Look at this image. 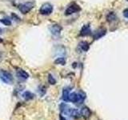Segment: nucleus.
I'll list each match as a JSON object with an SVG mask.
<instances>
[{"label":"nucleus","mask_w":128,"mask_h":120,"mask_svg":"<svg viewBox=\"0 0 128 120\" xmlns=\"http://www.w3.org/2000/svg\"><path fill=\"white\" fill-rule=\"evenodd\" d=\"M86 98V94L80 92V93H70L69 96V101L74 103H82Z\"/></svg>","instance_id":"1"},{"label":"nucleus","mask_w":128,"mask_h":120,"mask_svg":"<svg viewBox=\"0 0 128 120\" xmlns=\"http://www.w3.org/2000/svg\"><path fill=\"white\" fill-rule=\"evenodd\" d=\"M0 79L6 84H11L13 82V76L6 70H0Z\"/></svg>","instance_id":"2"},{"label":"nucleus","mask_w":128,"mask_h":120,"mask_svg":"<svg viewBox=\"0 0 128 120\" xmlns=\"http://www.w3.org/2000/svg\"><path fill=\"white\" fill-rule=\"evenodd\" d=\"M40 14L42 15H49L53 12V6L49 2H46L42 5L39 10Z\"/></svg>","instance_id":"3"},{"label":"nucleus","mask_w":128,"mask_h":120,"mask_svg":"<svg viewBox=\"0 0 128 120\" xmlns=\"http://www.w3.org/2000/svg\"><path fill=\"white\" fill-rule=\"evenodd\" d=\"M81 8L78 5H77L76 3H72L66 8V10H65V14L66 15H70L72 14H74L76 12H78Z\"/></svg>","instance_id":"4"},{"label":"nucleus","mask_w":128,"mask_h":120,"mask_svg":"<svg viewBox=\"0 0 128 120\" xmlns=\"http://www.w3.org/2000/svg\"><path fill=\"white\" fill-rule=\"evenodd\" d=\"M32 8H33V5L30 2L22 3L18 5V10L21 11V13L22 14H27Z\"/></svg>","instance_id":"5"},{"label":"nucleus","mask_w":128,"mask_h":120,"mask_svg":"<svg viewBox=\"0 0 128 120\" xmlns=\"http://www.w3.org/2000/svg\"><path fill=\"white\" fill-rule=\"evenodd\" d=\"M61 31H62V27L60 26L59 25H58V24H54V25H53L50 27L51 34L55 35V36L59 35L60 33H61Z\"/></svg>","instance_id":"6"},{"label":"nucleus","mask_w":128,"mask_h":120,"mask_svg":"<svg viewBox=\"0 0 128 120\" xmlns=\"http://www.w3.org/2000/svg\"><path fill=\"white\" fill-rule=\"evenodd\" d=\"M16 74H17L18 77L22 80H26L29 78V74H28V73L23 70H20V69L18 70L17 72H16Z\"/></svg>","instance_id":"7"},{"label":"nucleus","mask_w":128,"mask_h":120,"mask_svg":"<svg viewBox=\"0 0 128 120\" xmlns=\"http://www.w3.org/2000/svg\"><path fill=\"white\" fill-rule=\"evenodd\" d=\"M70 94V88H65L63 90H62V100L65 102H68L69 101V96Z\"/></svg>","instance_id":"8"},{"label":"nucleus","mask_w":128,"mask_h":120,"mask_svg":"<svg viewBox=\"0 0 128 120\" xmlns=\"http://www.w3.org/2000/svg\"><path fill=\"white\" fill-rule=\"evenodd\" d=\"M90 114H91V112H90L89 108H87V107H82V110H80V115H82L84 118L90 117Z\"/></svg>","instance_id":"9"},{"label":"nucleus","mask_w":128,"mask_h":120,"mask_svg":"<svg viewBox=\"0 0 128 120\" xmlns=\"http://www.w3.org/2000/svg\"><path fill=\"white\" fill-rule=\"evenodd\" d=\"M90 33V27L89 25H85L83 26V27L82 28L81 30V33H80V34L82 35V36H85V35H87L89 34Z\"/></svg>","instance_id":"10"},{"label":"nucleus","mask_w":128,"mask_h":120,"mask_svg":"<svg viewBox=\"0 0 128 120\" xmlns=\"http://www.w3.org/2000/svg\"><path fill=\"white\" fill-rule=\"evenodd\" d=\"M79 47L81 48V50L83 51H87L89 49V44L86 42H81L79 43Z\"/></svg>","instance_id":"11"},{"label":"nucleus","mask_w":128,"mask_h":120,"mask_svg":"<svg viewBox=\"0 0 128 120\" xmlns=\"http://www.w3.org/2000/svg\"><path fill=\"white\" fill-rule=\"evenodd\" d=\"M23 98H25L26 100H30V99H32L34 98V94L31 93V92L30 91H26V92H24L23 94Z\"/></svg>","instance_id":"12"},{"label":"nucleus","mask_w":128,"mask_h":120,"mask_svg":"<svg viewBox=\"0 0 128 120\" xmlns=\"http://www.w3.org/2000/svg\"><path fill=\"white\" fill-rule=\"evenodd\" d=\"M55 64H59V65H64L66 63V60L64 58H58L54 61Z\"/></svg>","instance_id":"13"},{"label":"nucleus","mask_w":128,"mask_h":120,"mask_svg":"<svg viewBox=\"0 0 128 120\" xmlns=\"http://www.w3.org/2000/svg\"><path fill=\"white\" fill-rule=\"evenodd\" d=\"M1 22L2 24H4L5 26H10L11 24V20L8 18H4L1 19Z\"/></svg>","instance_id":"14"},{"label":"nucleus","mask_w":128,"mask_h":120,"mask_svg":"<svg viewBox=\"0 0 128 120\" xmlns=\"http://www.w3.org/2000/svg\"><path fill=\"white\" fill-rule=\"evenodd\" d=\"M105 34V30H98V31H97L96 32V34H94V38H95V39H98V38H100V37H102V36Z\"/></svg>","instance_id":"15"},{"label":"nucleus","mask_w":128,"mask_h":120,"mask_svg":"<svg viewBox=\"0 0 128 120\" xmlns=\"http://www.w3.org/2000/svg\"><path fill=\"white\" fill-rule=\"evenodd\" d=\"M115 18H116V15L113 13V12H110V13L107 15V20L109 22L113 21V20H114Z\"/></svg>","instance_id":"16"},{"label":"nucleus","mask_w":128,"mask_h":120,"mask_svg":"<svg viewBox=\"0 0 128 120\" xmlns=\"http://www.w3.org/2000/svg\"><path fill=\"white\" fill-rule=\"evenodd\" d=\"M48 81H49V83H50L51 85H54V84L56 83V80H55V78H54L51 74H49V75H48Z\"/></svg>","instance_id":"17"},{"label":"nucleus","mask_w":128,"mask_h":120,"mask_svg":"<svg viewBox=\"0 0 128 120\" xmlns=\"http://www.w3.org/2000/svg\"><path fill=\"white\" fill-rule=\"evenodd\" d=\"M123 15L126 18H128V8L123 10Z\"/></svg>","instance_id":"18"},{"label":"nucleus","mask_w":128,"mask_h":120,"mask_svg":"<svg viewBox=\"0 0 128 120\" xmlns=\"http://www.w3.org/2000/svg\"><path fill=\"white\" fill-rule=\"evenodd\" d=\"M61 120H66L65 118H64L63 117H61Z\"/></svg>","instance_id":"19"},{"label":"nucleus","mask_w":128,"mask_h":120,"mask_svg":"<svg viewBox=\"0 0 128 120\" xmlns=\"http://www.w3.org/2000/svg\"><path fill=\"white\" fill-rule=\"evenodd\" d=\"M126 1H128V0H126Z\"/></svg>","instance_id":"20"},{"label":"nucleus","mask_w":128,"mask_h":120,"mask_svg":"<svg viewBox=\"0 0 128 120\" xmlns=\"http://www.w3.org/2000/svg\"></svg>","instance_id":"21"}]
</instances>
